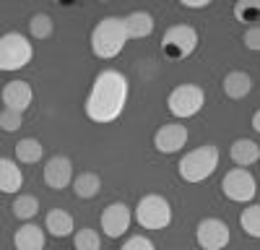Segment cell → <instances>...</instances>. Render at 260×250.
<instances>
[{
  "label": "cell",
  "mask_w": 260,
  "mask_h": 250,
  "mask_svg": "<svg viewBox=\"0 0 260 250\" xmlns=\"http://www.w3.org/2000/svg\"><path fill=\"white\" fill-rule=\"evenodd\" d=\"M127 102V78L120 71L107 68L94 78V86L86 99V117L104 125L122 115Z\"/></svg>",
  "instance_id": "obj_1"
},
{
  "label": "cell",
  "mask_w": 260,
  "mask_h": 250,
  "mask_svg": "<svg viewBox=\"0 0 260 250\" xmlns=\"http://www.w3.org/2000/svg\"><path fill=\"white\" fill-rule=\"evenodd\" d=\"M125 45H127V34H125L120 16L102 18L91 32V52L102 60H110V57L120 55Z\"/></svg>",
  "instance_id": "obj_2"
},
{
  "label": "cell",
  "mask_w": 260,
  "mask_h": 250,
  "mask_svg": "<svg viewBox=\"0 0 260 250\" xmlns=\"http://www.w3.org/2000/svg\"><path fill=\"white\" fill-rule=\"evenodd\" d=\"M216 167H219V149L206 143L201 149H192L190 154H185L177 170L185 182H203L216 172Z\"/></svg>",
  "instance_id": "obj_3"
},
{
  "label": "cell",
  "mask_w": 260,
  "mask_h": 250,
  "mask_svg": "<svg viewBox=\"0 0 260 250\" xmlns=\"http://www.w3.org/2000/svg\"><path fill=\"white\" fill-rule=\"evenodd\" d=\"M34 47L31 42L18 34V32H8L0 37V71H21L31 63Z\"/></svg>",
  "instance_id": "obj_4"
},
{
  "label": "cell",
  "mask_w": 260,
  "mask_h": 250,
  "mask_svg": "<svg viewBox=\"0 0 260 250\" xmlns=\"http://www.w3.org/2000/svg\"><path fill=\"white\" fill-rule=\"evenodd\" d=\"M136 219L143 229H164L172 224V206L164 196L148 193L136 206Z\"/></svg>",
  "instance_id": "obj_5"
},
{
  "label": "cell",
  "mask_w": 260,
  "mask_h": 250,
  "mask_svg": "<svg viewBox=\"0 0 260 250\" xmlns=\"http://www.w3.org/2000/svg\"><path fill=\"white\" fill-rule=\"evenodd\" d=\"M203 104H206V94H203L201 86H195V83H182V86L172 89V94L167 99L169 112L175 117H180V120L198 115L203 110Z\"/></svg>",
  "instance_id": "obj_6"
},
{
  "label": "cell",
  "mask_w": 260,
  "mask_h": 250,
  "mask_svg": "<svg viewBox=\"0 0 260 250\" xmlns=\"http://www.w3.org/2000/svg\"><path fill=\"white\" fill-rule=\"evenodd\" d=\"M195 47H198V32L187 24L169 26L164 39H161V52L172 60H182V57L192 55Z\"/></svg>",
  "instance_id": "obj_7"
},
{
  "label": "cell",
  "mask_w": 260,
  "mask_h": 250,
  "mask_svg": "<svg viewBox=\"0 0 260 250\" xmlns=\"http://www.w3.org/2000/svg\"><path fill=\"white\" fill-rule=\"evenodd\" d=\"M221 191L229 201L234 203H250L255 198V191H257V185H255V177L242 170V167H234V170H229L221 180Z\"/></svg>",
  "instance_id": "obj_8"
},
{
  "label": "cell",
  "mask_w": 260,
  "mask_h": 250,
  "mask_svg": "<svg viewBox=\"0 0 260 250\" xmlns=\"http://www.w3.org/2000/svg\"><path fill=\"white\" fill-rule=\"evenodd\" d=\"M229 227L221 219H203L195 229V240L203 250H221L229 245Z\"/></svg>",
  "instance_id": "obj_9"
},
{
  "label": "cell",
  "mask_w": 260,
  "mask_h": 250,
  "mask_svg": "<svg viewBox=\"0 0 260 250\" xmlns=\"http://www.w3.org/2000/svg\"><path fill=\"white\" fill-rule=\"evenodd\" d=\"M130 208L122 203V201H117V203H110L102 211V229H104V235L107 237H120V235H125L127 232V227H130Z\"/></svg>",
  "instance_id": "obj_10"
},
{
  "label": "cell",
  "mask_w": 260,
  "mask_h": 250,
  "mask_svg": "<svg viewBox=\"0 0 260 250\" xmlns=\"http://www.w3.org/2000/svg\"><path fill=\"white\" fill-rule=\"evenodd\" d=\"M187 143V128L180 122H169L154 133V146L161 154H175Z\"/></svg>",
  "instance_id": "obj_11"
},
{
  "label": "cell",
  "mask_w": 260,
  "mask_h": 250,
  "mask_svg": "<svg viewBox=\"0 0 260 250\" xmlns=\"http://www.w3.org/2000/svg\"><path fill=\"white\" fill-rule=\"evenodd\" d=\"M45 182L52 191H62L73 182V164L68 157H52L45 164Z\"/></svg>",
  "instance_id": "obj_12"
},
{
  "label": "cell",
  "mask_w": 260,
  "mask_h": 250,
  "mask_svg": "<svg viewBox=\"0 0 260 250\" xmlns=\"http://www.w3.org/2000/svg\"><path fill=\"white\" fill-rule=\"evenodd\" d=\"M34 99V91L26 81H8L3 86V104L6 110H13V112H21L29 110V104Z\"/></svg>",
  "instance_id": "obj_13"
},
{
  "label": "cell",
  "mask_w": 260,
  "mask_h": 250,
  "mask_svg": "<svg viewBox=\"0 0 260 250\" xmlns=\"http://www.w3.org/2000/svg\"><path fill=\"white\" fill-rule=\"evenodd\" d=\"M122 26H125L127 39H143L154 32V16L146 11H133L122 18Z\"/></svg>",
  "instance_id": "obj_14"
},
{
  "label": "cell",
  "mask_w": 260,
  "mask_h": 250,
  "mask_svg": "<svg viewBox=\"0 0 260 250\" xmlns=\"http://www.w3.org/2000/svg\"><path fill=\"white\" fill-rule=\"evenodd\" d=\"M16 250H45V229L39 224H24L13 235Z\"/></svg>",
  "instance_id": "obj_15"
},
{
  "label": "cell",
  "mask_w": 260,
  "mask_h": 250,
  "mask_svg": "<svg viewBox=\"0 0 260 250\" xmlns=\"http://www.w3.org/2000/svg\"><path fill=\"white\" fill-rule=\"evenodd\" d=\"M229 154H232V162L245 170V167H250V164H255V162L260 159V146H257L252 138H237V141L232 143Z\"/></svg>",
  "instance_id": "obj_16"
},
{
  "label": "cell",
  "mask_w": 260,
  "mask_h": 250,
  "mask_svg": "<svg viewBox=\"0 0 260 250\" xmlns=\"http://www.w3.org/2000/svg\"><path fill=\"white\" fill-rule=\"evenodd\" d=\"M24 185V175L16 167V162L0 157V193H16Z\"/></svg>",
  "instance_id": "obj_17"
},
{
  "label": "cell",
  "mask_w": 260,
  "mask_h": 250,
  "mask_svg": "<svg viewBox=\"0 0 260 250\" xmlns=\"http://www.w3.org/2000/svg\"><path fill=\"white\" fill-rule=\"evenodd\" d=\"M252 89V78L245 71H232L224 78V94L229 99H245Z\"/></svg>",
  "instance_id": "obj_18"
},
{
  "label": "cell",
  "mask_w": 260,
  "mask_h": 250,
  "mask_svg": "<svg viewBox=\"0 0 260 250\" xmlns=\"http://www.w3.org/2000/svg\"><path fill=\"white\" fill-rule=\"evenodd\" d=\"M45 229L50 235L55 237H68L73 232V216L68 211H60V208H55V211L47 214V222H45Z\"/></svg>",
  "instance_id": "obj_19"
},
{
  "label": "cell",
  "mask_w": 260,
  "mask_h": 250,
  "mask_svg": "<svg viewBox=\"0 0 260 250\" xmlns=\"http://www.w3.org/2000/svg\"><path fill=\"white\" fill-rule=\"evenodd\" d=\"M73 191H76L78 198H86V201H89V198L99 196L102 180H99L96 172H81L78 177H73Z\"/></svg>",
  "instance_id": "obj_20"
},
{
  "label": "cell",
  "mask_w": 260,
  "mask_h": 250,
  "mask_svg": "<svg viewBox=\"0 0 260 250\" xmlns=\"http://www.w3.org/2000/svg\"><path fill=\"white\" fill-rule=\"evenodd\" d=\"M42 143L37 141V138H21L18 143H16V159L18 162H24V164H34V162H39L42 159Z\"/></svg>",
  "instance_id": "obj_21"
},
{
  "label": "cell",
  "mask_w": 260,
  "mask_h": 250,
  "mask_svg": "<svg viewBox=\"0 0 260 250\" xmlns=\"http://www.w3.org/2000/svg\"><path fill=\"white\" fill-rule=\"evenodd\" d=\"M240 227L245 229V235L250 237H260V206L252 203L240 214Z\"/></svg>",
  "instance_id": "obj_22"
},
{
  "label": "cell",
  "mask_w": 260,
  "mask_h": 250,
  "mask_svg": "<svg viewBox=\"0 0 260 250\" xmlns=\"http://www.w3.org/2000/svg\"><path fill=\"white\" fill-rule=\"evenodd\" d=\"M13 216L16 219H34L37 216V211H39V201L34 198V196H18L16 201H13Z\"/></svg>",
  "instance_id": "obj_23"
},
{
  "label": "cell",
  "mask_w": 260,
  "mask_h": 250,
  "mask_svg": "<svg viewBox=\"0 0 260 250\" xmlns=\"http://www.w3.org/2000/svg\"><path fill=\"white\" fill-rule=\"evenodd\" d=\"M73 245L76 250H102V240H99V232L91 227H83L76 232L73 237Z\"/></svg>",
  "instance_id": "obj_24"
},
{
  "label": "cell",
  "mask_w": 260,
  "mask_h": 250,
  "mask_svg": "<svg viewBox=\"0 0 260 250\" xmlns=\"http://www.w3.org/2000/svg\"><path fill=\"white\" fill-rule=\"evenodd\" d=\"M52 29H55V24L47 13H34L29 18V32H31L34 39H47L52 34Z\"/></svg>",
  "instance_id": "obj_25"
},
{
  "label": "cell",
  "mask_w": 260,
  "mask_h": 250,
  "mask_svg": "<svg viewBox=\"0 0 260 250\" xmlns=\"http://www.w3.org/2000/svg\"><path fill=\"white\" fill-rule=\"evenodd\" d=\"M257 13H260V3H257V0H240V3L234 6V18L242 21V24H245V21H250V24L257 21Z\"/></svg>",
  "instance_id": "obj_26"
},
{
  "label": "cell",
  "mask_w": 260,
  "mask_h": 250,
  "mask_svg": "<svg viewBox=\"0 0 260 250\" xmlns=\"http://www.w3.org/2000/svg\"><path fill=\"white\" fill-rule=\"evenodd\" d=\"M21 122H24V115H21V112H13V110H3V112H0V128H3L6 133L18 131Z\"/></svg>",
  "instance_id": "obj_27"
},
{
  "label": "cell",
  "mask_w": 260,
  "mask_h": 250,
  "mask_svg": "<svg viewBox=\"0 0 260 250\" xmlns=\"http://www.w3.org/2000/svg\"><path fill=\"white\" fill-rule=\"evenodd\" d=\"M242 42H245V47H247V50H252V52H257V50H260V29H257V24H252V26L245 32Z\"/></svg>",
  "instance_id": "obj_28"
},
{
  "label": "cell",
  "mask_w": 260,
  "mask_h": 250,
  "mask_svg": "<svg viewBox=\"0 0 260 250\" xmlns=\"http://www.w3.org/2000/svg\"><path fill=\"white\" fill-rule=\"evenodd\" d=\"M122 250H156V247H154V242H151L148 237L136 235V237H130V240L122 245Z\"/></svg>",
  "instance_id": "obj_29"
},
{
  "label": "cell",
  "mask_w": 260,
  "mask_h": 250,
  "mask_svg": "<svg viewBox=\"0 0 260 250\" xmlns=\"http://www.w3.org/2000/svg\"><path fill=\"white\" fill-rule=\"evenodd\" d=\"M180 6H182V8H208L211 0H182Z\"/></svg>",
  "instance_id": "obj_30"
},
{
  "label": "cell",
  "mask_w": 260,
  "mask_h": 250,
  "mask_svg": "<svg viewBox=\"0 0 260 250\" xmlns=\"http://www.w3.org/2000/svg\"><path fill=\"white\" fill-rule=\"evenodd\" d=\"M252 128H255V131H260V115H257V112L252 115Z\"/></svg>",
  "instance_id": "obj_31"
}]
</instances>
